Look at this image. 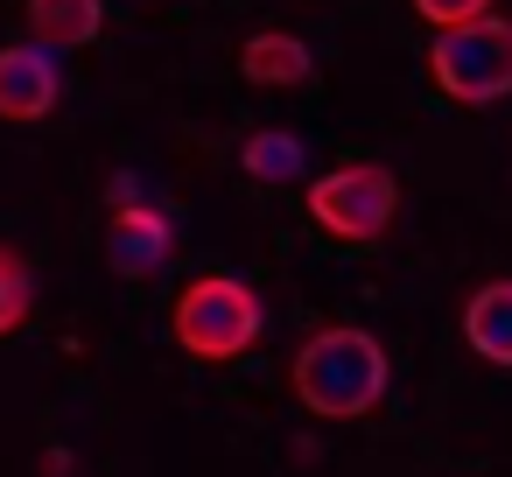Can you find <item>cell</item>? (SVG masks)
<instances>
[{
    "mask_svg": "<svg viewBox=\"0 0 512 477\" xmlns=\"http://www.w3.org/2000/svg\"><path fill=\"white\" fill-rule=\"evenodd\" d=\"M386 379H393L386 344H379L372 330H358V323H323V330H309L302 351H295V365H288L295 400H302L309 414H323V421H358V414H372V407L386 400Z\"/></svg>",
    "mask_w": 512,
    "mask_h": 477,
    "instance_id": "6da1fadb",
    "label": "cell"
},
{
    "mask_svg": "<svg viewBox=\"0 0 512 477\" xmlns=\"http://www.w3.org/2000/svg\"><path fill=\"white\" fill-rule=\"evenodd\" d=\"M169 330H176V344H183L190 358L225 365V358H246V351L260 344L267 302H260L253 281H239V274H197V281L176 295Z\"/></svg>",
    "mask_w": 512,
    "mask_h": 477,
    "instance_id": "7a4b0ae2",
    "label": "cell"
},
{
    "mask_svg": "<svg viewBox=\"0 0 512 477\" xmlns=\"http://www.w3.org/2000/svg\"><path fill=\"white\" fill-rule=\"evenodd\" d=\"M309 218L337 246H379L400 218V176L386 162H344L309 183Z\"/></svg>",
    "mask_w": 512,
    "mask_h": 477,
    "instance_id": "3957f363",
    "label": "cell"
},
{
    "mask_svg": "<svg viewBox=\"0 0 512 477\" xmlns=\"http://www.w3.org/2000/svg\"><path fill=\"white\" fill-rule=\"evenodd\" d=\"M428 71H435L442 99H456V106H491V99H505V92H512V22H505V15H477V22L435 29Z\"/></svg>",
    "mask_w": 512,
    "mask_h": 477,
    "instance_id": "277c9868",
    "label": "cell"
},
{
    "mask_svg": "<svg viewBox=\"0 0 512 477\" xmlns=\"http://www.w3.org/2000/svg\"><path fill=\"white\" fill-rule=\"evenodd\" d=\"M57 99H64L57 50H43V43H8L0 50V120L36 127V120L57 113Z\"/></svg>",
    "mask_w": 512,
    "mask_h": 477,
    "instance_id": "5b68a950",
    "label": "cell"
},
{
    "mask_svg": "<svg viewBox=\"0 0 512 477\" xmlns=\"http://www.w3.org/2000/svg\"><path fill=\"white\" fill-rule=\"evenodd\" d=\"M176 253V218L162 211V204H127V211H113L106 218V260H113V274H155L162 260Z\"/></svg>",
    "mask_w": 512,
    "mask_h": 477,
    "instance_id": "8992f818",
    "label": "cell"
},
{
    "mask_svg": "<svg viewBox=\"0 0 512 477\" xmlns=\"http://www.w3.org/2000/svg\"><path fill=\"white\" fill-rule=\"evenodd\" d=\"M239 78L260 85V92H295V85L316 78V50L288 29H260V36L239 43Z\"/></svg>",
    "mask_w": 512,
    "mask_h": 477,
    "instance_id": "52a82bcc",
    "label": "cell"
},
{
    "mask_svg": "<svg viewBox=\"0 0 512 477\" xmlns=\"http://www.w3.org/2000/svg\"><path fill=\"white\" fill-rule=\"evenodd\" d=\"M29 43L43 50H92L106 29V0H29Z\"/></svg>",
    "mask_w": 512,
    "mask_h": 477,
    "instance_id": "ba28073f",
    "label": "cell"
},
{
    "mask_svg": "<svg viewBox=\"0 0 512 477\" xmlns=\"http://www.w3.org/2000/svg\"><path fill=\"white\" fill-rule=\"evenodd\" d=\"M463 337L484 365H512V281H484L463 302Z\"/></svg>",
    "mask_w": 512,
    "mask_h": 477,
    "instance_id": "9c48e42d",
    "label": "cell"
},
{
    "mask_svg": "<svg viewBox=\"0 0 512 477\" xmlns=\"http://www.w3.org/2000/svg\"><path fill=\"white\" fill-rule=\"evenodd\" d=\"M239 169H246L253 183H302V169H309V141L288 134V127H253V134L239 141Z\"/></svg>",
    "mask_w": 512,
    "mask_h": 477,
    "instance_id": "30bf717a",
    "label": "cell"
},
{
    "mask_svg": "<svg viewBox=\"0 0 512 477\" xmlns=\"http://www.w3.org/2000/svg\"><path fill=\"white\" fill-rule=\"evenodd\" d=\"M29 309H36V274L8 239H0V337H15L29 323Z\"/></svg>",
    "mask_w": 512,
    "mask_h": 477,
    "instance_id": "8fae6325",
    "label": "cell"
},
{
    "mask_svg": "<svg viewBox=\"0 0 512 477\" xmlns=\"http://www.w3.org/2000/svg\"><path fill=\"white\" fill-rule=\"evenodd\" d=\"M414 15H421V22H435V29H456V22L491 15V0H414Z\"/></svg>",
    "mask_w": 512,
    "mask_h": 477,
    "instance_id": "7c38bea8",
    "label": "cell"
},
{
    "mask_svg": "<svg viewBox=\"0 0 512 477\" xmlns=\"http://www.w3.org/2000/svg\"><path fill=\"white\" fill-rule=\"evenodd\" d=\"M141 197H148V190H141V176H134V169H120V176L106 183V211H127V204H141Z\"/></svg>",
    "mask_w": 512,
    "mask_h": 477,
    "instance_id": "4fadbf2b",
    "label": "cell"
}]
</instances>
